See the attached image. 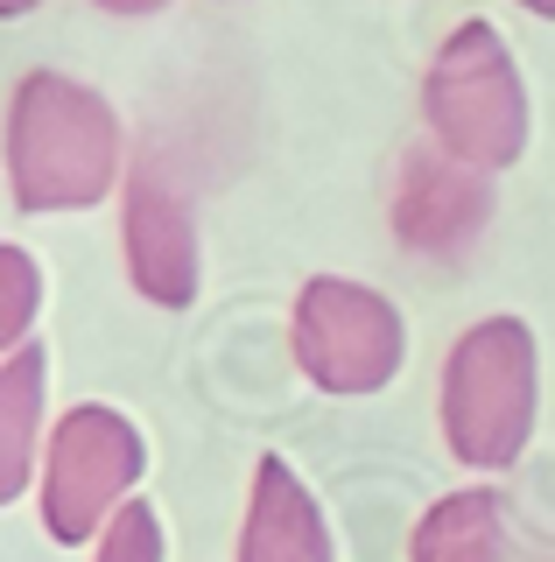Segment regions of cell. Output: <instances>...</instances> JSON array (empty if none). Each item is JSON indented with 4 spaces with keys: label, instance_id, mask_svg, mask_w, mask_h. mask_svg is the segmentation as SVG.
Listing matches in <instances>:
<instances>
[{
    "label": "cell",
    "instance_id": "6da1fadb",
    "mask_svg": "<svg viewBox=\"0 0 555 562\" xmlns=\"http://www.w3.org/2000/svg\"><path fill=\"white\" fill-rule=\"evenodd\" d=\"M0 162H8V204L22 218L99 211L113 190H127L120 105L71 70H22L8 92Z\"/></svg>",
    "mask_w": 555,
    "mask_h": 562
},
{
    "label": "cell",
    "instance_id": "7a4b0ae2",
    "mask_svg": "<svg viewBox=\"0 0 555 562\" xmlns=\"http://www.w3.org/2000/svg\"><path fill=\"white\" fill-rule=\"evenodd\" d=\"M542 422V345L520 316H478L443 351L437 429L464 471H513Z\"/></svg>",
    "mask_w": 555,
    "mask_h": 562
},
{
    "label": "cell",
    "instance_id": "3957f363",
    "mask_svg": "<svg viewBox=\"0 0 555 562\" xmlns=\"http://www.w3.org/2000/svg\"><path fill=\"white\" fill-rule=\"evenodd\" d=\"M422 127L443 155H457L485 176L513 169L528 155V134H534L528 78H520L507 35L485 14L457 22L437 43V57L422 70Z\"/></svg>",
    "mask_w": 555,
    "mask_h": 562
},
{
    "label": "cell",
    "instance_id": "277c9868",
    "mask_svg": "<svg viewBox=\"0 0 555 562\" xmlns=\"http://www.w3.org/2000/svg\"><path fill=\"white\" fill-rule=\"evenodd\" d=\"M141 479H148V436L127 408H113V401L64 408L43 450V479H36L43 535L57 549H92Z\"/></svg>",
    "mask_w": 555,
    "mask_h": 562
},
{
    "label": "cell",
    "instance_id": "5b68a950",
    "mask_svg": "<svg viewBox=\"0 0 555 562\" xmlns=\"http://www.w3.org/2000/svg\"><path fill=\"white\" fill-rule=\"evenodd\" d=\"M296 373L331 401H373L408 366V316L352 274H309L288 310Z\"/></svg>",
    "mask_w": 555,
    "mask_h": 562
},
{
    "label": "cell",
    "instance_id": "8992f818",
    "mask_svg": "<svg viewBox=\"0 0 555 562\" xmlns=\"http://www.w3.org/2000/svg\"><path fill=\"white\" fill-rule=\"evenodd\" d=\"M120 260L127 289L155 310H190L204 289V246H197V204L162 162L127 169L120 190Z\"/></svg>",
    "mask_w": 555,
    "mask_h": 562
},
{
    "label": "cell",
    "instance_id": "52a82bcc",
    "mask_svg": "<svg viewBox=\"0 0 555 562\" xmlns=\"http://www.w3.org/2000/svg\"><path fill=\"white\" fill-rule=\"evenodd\" d=\"M387 225L415 260H464L492 225V176L443 155L437 140H415L394 162Z\"/></svg>",
    "mask_w": 555,
    "mask_h": 562
},
{
    "label": "cell",
    "instance_id": "ba28073f",
    "mask_svg": "<svg viewBox=\"0 0 555 562\" xmlns=\"http://www.w3.org/2000/svg\"><path fill=\"white\" fill-rule=\"evenodd\" d=\"M233 562H338V541H331V520H324L317 492H309L303 471L274 450L253 464Z\"/></svg>",
    "mask_w": 555,
    "mask_h": 562
},
{
    "label": "cell",
    "instance_id": "9c48e42d",
    "mask_svg": "<svg viewBox=\"0 0 555 562\" xmlns=\"http://www.w3.org/2000/svg\"><path fill=\"white\" fill-rule=\"evenodd\" d=\"M49 429H57V415H49V351L43 345L0 351V506L36 492Z\"/></svg>",
    "mask_w": 555,
    "mask_h": 562
},
{
    "label": "cell",
    "instance_id": "30bf717a",
    "mask_svg": "<svg viewBox=\"0 0 555 562\" xmlns=\"http://www.w3.org/2000/svg\"><path fill=\"white\" fill-rule=\"evenodd\" d=\"M408 562H507V499L492 485H457L422 506Z\"/></svg>",
    "mask_w": 555,
    "mask_h": 562
},
{
    "label": "cell",
    "instance_id": "8fae6325",
    "mask_svg": "<svg viewBox=\"0 0 555 562\" xmlns=\"http://www.w3.org/2000/svg\"><path fill=\"white\" fill-rule=\"evenodd\" d=\"M36 316H43V260L22 239L0 246V351L36 345Z\"/></svg>",
    "mask_w": 555,
    "mask_h": 562
},
{
    "label": "cell",
    "instance_id": "7c38bea8",
    "mask_svg": "<svg viewBox=\"0 0 555 562\" xmlns=\"http://www.w3.org/2000/svg\"><path fill=\"white\" fill-rule=\"evenodd\" d=\"M92 562H169L162 514H155L148 499H127V506L106 520V535L92 541Z\"/></svg>",
    "mask_w": 555,
    "mask_h": 562
},
{
    "label": "cell",
    "instance_id": "4fadbf2b",
    "mask_svg": "<svg viewBox=\"0 0 555 562\" xmlns=\"http://www.w3.org/2000/svg\"><path fill=\"white\" fill-rule=\"evenodd\" d=\"M99 14H113V22H148V14H162V8H177V0H92Z\"/></svg>",
    "mask_w": 555,
    "mask_h": 562
},
{
    "label": "cell",
    "instance_id": "5bb4252c",
    "mask_svg": "<svg viewBox=\"0 0 555 562\" xmlns=\"http://www.w3.org/2000/svg\"><path fill=\"white\" fill-rule=\"evenodd\" d=\"M43 0H0V14H8V22H22V14H36Z\"/></svg>",
    "mask_w": 555,
    "mask_h": 562
},
{
    "label": "cell",
    "instance_id": "9a60e30c",
    "mask_svg": "<svg viewBox=\"0 0 555 562\" xmlns=\"http://www.w3.org/2000/svg\"><path fill=\"white\" fill-rule=\"evenodd\" d=\"M513 8H528L534 22H555V0H513Z\"/></svg>",
    "mask_w": 555,
    "mask_h": 562
}]
</instances>
